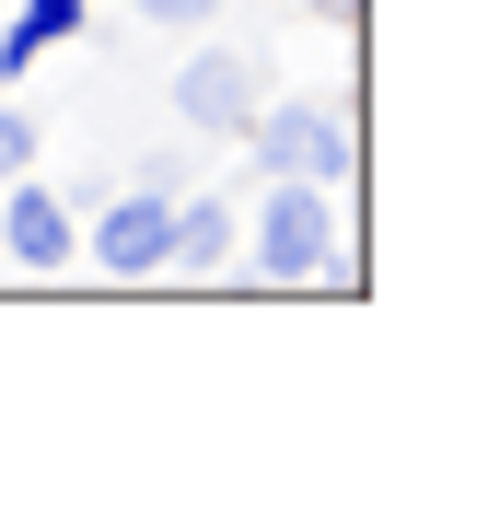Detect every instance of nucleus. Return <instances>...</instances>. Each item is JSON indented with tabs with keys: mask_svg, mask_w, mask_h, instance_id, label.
<instances>
[{
	"mask_svg": "<svg viewBox=\"0 0 500 512\" xmlns=\"http://www.w3.org/2000/svg\"><path fill=\"white\" fill-rule=\"evenodd\" d=\"M233 152H256V175H314V187H349L361 175V128H349L338 94H256L245 140Z\"/></svg>",
	"mask_w": 500,
	"mask_h": 512,
	"instance_id": "2",
	"label": "nucleus"
},
{
	"mask_svg": "<svg viewBox=\"0 0 500 512\" xmlns=\"http://www.w3.org/2000/svg\"><path fill=\"white\" fill-rule=\"evenodd\" d=\"M349 245V222H338V187H314V175H268V187L245 198V280H268V291H303L326 256Z\"/></svg>",
	"mask_w": 500,
	"mask_h": 512,
	"instance_id": "1",
	"label": "nucleus"
},
{
	"mask_svg": "<svg viewBox=\"0 0 500 512\" xmlns=\"http://www.w3.org/2000/svg\"><path fill=\"white\" fill-rule=\"evenodd\" d=\"M0 256L24 268V280H59V268H82V198L59 187V175H0Z\"/></svg>",
	"mask_w": 500,
	"mask_h": 512,
	"instance_id": "4",
	"label": "nucleus"
},
{
	"mask_svg": "<svg viewBox=\"0 0 500 512\" xmlns=\"http://www.w3.org/2000/svg\"><path fill=\"white\" fill-rule=\"evenodd\" d=\"M163 233H175V187L117 175V187L82 210V268H105V280H163Z\"/></svg>",
	"mask_w": 500,
	"mask_h": 512,
	"instance_id": "3",
	"label": "nucleus"
},
{
	"mask_svg": "<svg viewBox=\"0 0 500 512\" xmlns=\"http://www.w3.org/2000/svg\"><path fill=\"white\" fill-rule=\"evenodd\" d=\"M233 256H245V198H233V187H175L163 280H233Z\"/></svg>",
	"mask_w": 500,
	"mask_h": 512,
	"instance_id": "6",
	"label": "nucleus"
},
{
	"mask_svg": "<svg viewBox=\"0 0 500 512\" xmlns=\"http://www.w3.org/2000/svg\"><path fill=\"white\" fill-rule=\"evenodd\" d=\"M35 152H47V128H35V105H24V94H0V175H24Z\"/></svg>",
	"mask_w": 500,
	"mask_h": 512,
	"instance_id": "7",
	"label": "nucleus"
},
{
	"mask_svg": "<svg viewBox=\"0 0 500 512\" xmlns=\"http://www.w3.org/2000/svg\"><path fill=\"white\" fill-rule=\"evenodd\" d=\"M140 12H152L163 35H210L221 24V0H140Z\"/></svg>",
	"mask_w": 500,
	"mask_h": 512,
	"instance_id": "8",
	"label": "nucleus"
},
{
	"mask_svg": "<svg viewBox=\"0 0 500 512\" xmlns=\"http://www.w3.org/2000/svg\"><path fill=\"white\" fill-rule=\"evenodd\" d=\"M256 94H268V70H256L245 47H210V35H198L187 59H175V128H187V140H210V152H233V140H245Z\"/></svg>",
	"mask_w": 500,
	"mask_h": 512,
	"instance_id": "5",
	"label": "nucleus"
}]
</instances>
